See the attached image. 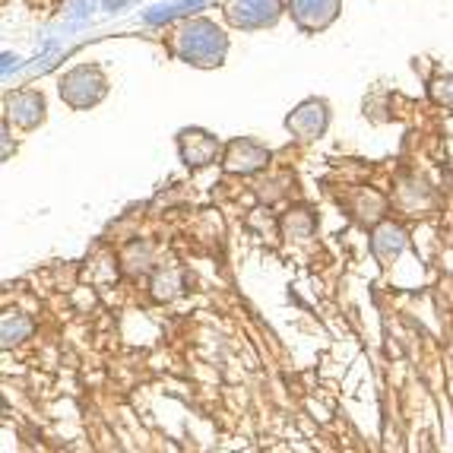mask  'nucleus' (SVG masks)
<instances>
[{"label": "nucleus", "mask_w": 453, "mask_h": 453, "mask_svg": "<svg viewBox=\"0 0 453 453\" xmlns=\"http://www.w3.org/2000/svg\"><path fill=\"white\" fill-rule=\"evenodd\" d=\"M226 32L210 19H188L172 35V54L178 61L194 64V67H219L226 61Z\"/></svg>", "instance_id": "nucleus-1"}, {"label": "nucleus", "mask_w": 453, "mask_h": 453, "mask_svg": "<svg viewBox=\"0 0 453 453\" xmlns=\"http://www.w3.org/2000/svg\"><path fill=\"white\" fill-rule=\"evenodd\" d=\"M108 92L105 73L98 67H76L61 80V98L73 108H89Z\"/></svg>", "instance_id": "nucleus-2"}, {"label": "nucleus", "mask_w": 453, "mask_h": 453, "mask_svg": "<svg viewBox=\"0 0 453 453\" xmlns=\"http://www.w3.org/2000/svg\"><path fill=\"white\" fill-rule=\"evenodd\" d=\"M280 0H226L228 23L238 26V29H266L280 19Z\"/></svg>", "instance_id": "nucleus-3"}, {"label": "nucleus", "mask_w": 453, "mask_h": 453, "mask_svg": "<svg viewBox=\"0 0 453 453\" xmlns=\"http://www.w3.org/2000/svg\"><path fill=\"white\" fill-rule=\"evenodd\" d=\"M270 162V150L260 146L257 140H250V136H238L232 143L226 146V159H222V168L228 174H254L260 168H266Z\"/></svg>", "instance_id": "nucleus-4"}, {"label": "nucleus", "mask_w": 453, "mask_h": 453, "mask_svg": "<svg viewBox=\"0 0 453 453\" xmlns=\"http://www.w3.org/2000/svg\"><path fill=\"white\" fill-rule=\"evenodd\" d=\"M178 150H181V159L188 168H203L212 165L219 156V140L200 127H190L178 134Z\"/></svg>", "instance_id": "nucleus-5"}, {"label": "nucleus", "mask_w": 453, "mask_h": 453, "mask_svg": "<svg viewBox=\"0 0 453 453\" xmlns=\"http://www.w3.org/2000/svg\"><path fill=\"white\" fill-rule=\"evenodd\" d=\"M326 121H330L326 105L320 98H311V102H302V105L288 114L286 127L292 130L298 140H314V136H320L326 130Z\"/></svg>", "instance_id": "nucleus-6"}, {"label": "nucleus", "mask_w": 453, "mask_h": 453, "mask_svg": "<svg viewBox=\"0 0 453 453\" xmlns=\"http://www.w3.org/2000/svg\"><path fill=\"white\" fill-rule=\"evenodd\" d=\"M295 23L302 26L304 32H318L336 19L340 13V0H288Z\"/></svg>", "instance_id": "nucleus-7"}, {"label": "nucleus", "mask_w": 453, "mask_h": 453, "mask_svg": "<svg viewBox=\"0 0 453 453\" xmlns=\"http://www.w3.org/2000/svg\"><path fill=\"white\" fill-rule=\"evenodd\" d=\"M7 118H13L19 127H35V124H42V118H45V102L32 89L13 92V96L7 98Z\"/></svg>", "instance_id": "nucleus-8"}, {"label": "nucleus", "mask_w": 453, "mask_h": 453, "mask_svg": "<svg viewBox=\"0 0 453 453\" xmlns=\"http://www.w3.org/2000/svg\"><path fill=\"white\" fill-rule=\"evenodd\" d=\"M403 248H406V232H403L400 226H393V222L380 226L378 232H374V238H371V250H374V257H378L380 264H390L393 257H400Z\"/></svg>", "instance_id": "nucleus-9"}, {"label": "nucleus", "mask_w": 453, "mask_h": 453, "mask_svg": "<svg viewBox=\"0 0 453 453\" xmlns=\"http://www.w3.org/2000/svg\"><path fill=\"white\" fill-rule=\"evenodd\" d=\"M206 0H178V4H168V7H152L143 13L146 23L152 26H159V23H168V19H174V16H181L188 13V10H196V7H203Z\"/></svg>", "instance_id": "nucleus-10"}, {"label": "nucleus", "mask_w": 453, "mask_h": 453, "mask_svg": "<svg viewBox=\"0 0 453 453\" xmlns=\"http://www.w3.org/2000/svg\"><path fill=\"white\" fill-rule=\"evenodd\" d=\"M152 295H156L159 302H172L174 295H181V273L172 270V266L156 273V280H152Z\"/></svg>", "instance_id": "nucleus-11"}, {"label": "nucleus", "mask_w": 453, "mask_h": 453, "mask_svg": "<svg viewBox=\"0 0 453 453\" xmlns=\"http://www.w3.org/2000/svg\"><path fill=\"white\" fill-rule=\"evenodd\" d=\"M150 260H152V248H150V244H140V242H134V244H130V248L121 254L124 273H130V276H136V273L150 270Z\"/></svg>", "instance_id": "nucleus-12"}, {"label": "nucleus", "mask_w": 453, "mask_h": 453, "mask_svg": "<svg viewBox=\"0 0 453 453\" xmlns=\"http://www.w3.org/2000/svg\"><path fill=\"white\" fill-rule=\"evenodd\" d=\"M282 228H286L288 238L304 242V238H311V232H314V219L308 216V210H292L286 216V222H282Z\"/></svg>", "instance_id": "nucleus-13"}, {"label": "nucleus", "mask_w": 453, "mask_h": 453, "mask_svg": "<svg viewBox=\"0 0 453 453\" xmlns=\"http://www.w3.org/2000/svg\"><path fill=\"white\" fill-rule=\"evenodd\" d=\"M32 333V320L26 314H7L4 318V346H13V342H23Z\"/></svg>", "instance_id": "nucleus-14"}, {"label": "nucleus", "mask_w": 453, "mask_h": 453, "mask_svg": "<svg viewBox=\"0 0 453 453\" xmlns=\"http://www.w3.org/2000/svg\"><path fill=\"white\" fill-rule=\"evenodd\" d=\"M358 219L362 222H378L380 216H384V196L374 194V190H368V194L358 200Z\"/></svg>", "instance_id": "nucleus-15"}, {"label": "nucleus", "mask_w": 453, "mask_h": 453, "mask_svg": "<svg viewBox=\"0 0 453 453\" xmlns=\"http://www.w3.org/2000/svg\"><path fill=\"white\" fill-rule=\"evenodd\" d=\"M431 96L438 105H450L453 108V76H444V80H434L431 83Z\"/></svg>", "instance_id": "nucleus-16"}, {"label": "nucleus", "mask_w": 453, "mask_h": 453, "mask_svg": "<svg viewBox=\"0 0 453 453\" xmlns=\"http://www.w3.org/2000/svg\"><path fill=\"white\" fill-rule=\"evenodd\" d=\"M16 61H19V58H13V54H4V73H10V67L16 70Z\"/></svg>", "instance_id": "nucleus-17"}, {"label": "nucleus", "mask_w": 453, "mask_h": 453, "mask_svg": "<svg viewBox=\"0 0 453 453\" xmlns=\"http://www.w3.org/2000/svg\"><path fill=\"white\" fill-rule=\"evenodd\" d=\"M124 4H130V0H105V7H108V10H121Z\"/></svg>", "instance_id": "nucleus-18"}]
</instances>
